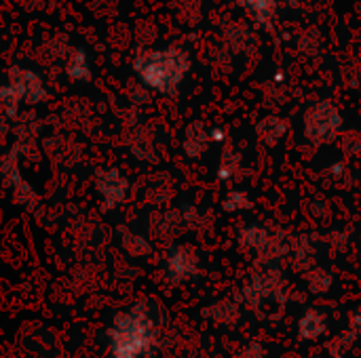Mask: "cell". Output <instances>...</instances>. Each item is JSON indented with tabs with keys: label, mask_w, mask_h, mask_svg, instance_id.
I'll use <instances>...</instances> for the list:
<instances>
[{
	"label": "cell",
	"mask_w": 361,
	"mask_h": 358,
	"mask_svg": "<svg viewBox=\"0 0 361 358\" xmlns=\"http://www.w3.org/2000/svg\"><path fill=\"white\" fill-rule=\"evenodd\" d=\"M133 70L137 78L152 91L163 95H171L178 91L180 82L190 70V57L186 51L178 46H169L163 51H150L135 59Z\"/></svg>",
	"instance_id": "cell-2"
},
{
	"label": "cell",
	"mask_w": 361,
	"mask_h": 358,
	"mask_svg": "<svg viewBox=\"0 0 361 358\" xmlns=\"http://www.w3.org/2000/svg\"><path fill=\"white\" fill-rule=\"evenodd\" d=\"M330 171H332V175H343V171H347V167H345V162H336L330 167Z\"/></svg>",
	"instance_id": "cell-21"
},
{
	"label": "cell",
	"mask_w": 361,
	"mask_h": 358,
	"mask_svg": "<svg viewBox=\"0 0 361 358\" xmlns=\"http://www.w3.org/2000/svg\"><path fill=\"white\" fill-rule=\"evenodd\" d=\"M237 358H267V348L260 344V342H247L241 350Z\"/></svg>",
	"instance_id": "cell-18"
},
{
	"label": "cell",
	"mask_w": 361,
	"mask_h": 358,
	"mask_svg": "<svg viewBox=\"0 0 361 358\" xmlns=\"http://www.w3.org/2000/svg\"><path fill=\"white\" fill-rule=\"evenodd\" d=\"M199 266H201V257H199L197 249L190 245L176 247L167 257V272L176 283H182V281L197 276Z\"/></svg>",
	"instance_id": "cell-5"
},
{
	"label": "cell",
	"mask_w": 361,
	"mask_h": 358,
	"mask_svg": "<svg viewBox=\"0 0 361 358\" xmlns=\"http://www.w3.org/2000/svg\"><path fill=\"white\" fill-rule=\"evenodd\" d=\"M328 333V317L322 310H307L298 321V338L302 342H315Z\"/></svg>",
	"instance_id": "cell-6"
},
{
	"label": "cell",
	"mask_w": 361,
	"mask_h": 358,
	"mask_svg": "<svg viewBox=\"0 0 361 358\" xmlns=\"http://www.w3.org/2000/svg\"><path fill=\"white\" fill-rule=\"evenodd\" d=\"M241 6L247 8V13L262 25H271V19L277 8V0H237Z\"/></svg>",
	"instance_id": "cell-11"
},
{
	"label": "cell",
	"mask_w": 361,
	"mask_h": 358,
	"mask_svg": "<svg viewBox=\"0 0 361 358\" xmlns=\"http://www.w3.org/2000/svg\"><path fill=\"white\" fill-rule=\"evenodd\" d=\"M241 169V158L237 152H224L222 158H220V165H218V177L222 181H228L233 179Z\"/></svg>",
	"instance_id": "cell-14"
},
{
	"label": "cell",
	"mask_w": 361,
	"mask_h": 358,
	"mask_svg": "<svg viewBox=\"0 0 361 358\" xmlns=\"http://www.w3.org/2000/svg\"><path fill=\"white\" fill-rule=\"evenodd\" d=\"M212 143V137H209V131L201 124V122H195L186 129V137H184V150L188 156L192 158H199L201 154H205V150L209 148Z\"/></svg>",
	"instance_id": "cell-10"
},
{
	"label": "cell",
	"mask_w": 361,
	"mask_h": 358,
	"mask_svg": "<svg viewBox=\"0 0 361 358\" xmlns=\"http://www.w3.org/2000/svg\"><path fill=\"white\" fill-rule=\"evenodd\" d=\"M256 135L267 146H277L288 135V122L279 116H267L256 124Z\"/></svg>",
	"instance_id": "cell-7"
},
{
	"label": "cell",
	"mask_w": 361,
	"mask_h": 358,
	"mask_svg": "<svg viewBox=\"0 0 361 358\" xmlns=\"http://www.w3.org/2000/svg\"><path fill=\"white\" fill-rule=\"evenodd\" d=\"M222 209H224L226 213H241V211H247V209H252V198H250V194L243 192V190H231V192L224 196V200H222Z\"/></svg>",
	"instance_id": "cell-13"
},
{
	"label": "cell",
	"mask_w": 361,
	"mask_h": 358,
	"mask_svg": "<svg viewBox=\"0 0 361 358\" xmlns=\"http://www.w3.org/2000/svg\"><path fill=\"white\" fill-rule=\"evenodd\" d=\"M305 283H307V289L313 293V295H322V293H328L334 285V279L328 270L324 268H309L305 272Z\"/></svg>",
	"instance_id": "cell-12"
},
{
	"label": "cell",
	"mask_w": 361,
	"mask_h": 358,
	"mask_svg": "<svg viewBox=\"0 0 361 358\" xmlns=\"http://www.w3.org/2000/svg\"><path fill=\"white\" fill-rule=\"evenodd\" d=\"M286 298V281L279 270L264 268L250 276V281L241 289V300L250 310H260L267 302H283Z\"/></svg>",
	"instance_id": "cell-4"
},
{
	"label": "cell",
	"mask_w": 361,
	"mask_h": 358,
	"mask_svg": "<svg viewBox=\"0 0 361 358\" xmlns=\"http://www.w3.org/2000/svg\"><path fill=\"white\" fill-rule=\"evenodd\" d=\"M349 327H351V333H353L355 338H361V308L360 310H355V312L351 314Z\"/></svg>",
	"instance_id": "cell-19"
},
{
	"label": "cell",
	"mask_w": 361,
	"mask_h": 358,
	"mask_svg": "<svg viewBox=\"0 0 361 358\" xmlns=\"http://www.w3.org/2000/svg\"><path fill=\"white\" fill-rule=\"evenodd\" d=\"M343 152L345 154H351V156H360L361 154V133H347L343 137Z\"/></svg>",
	"instance_id": "cell-17"
},
{
	"label": "cell",
	"mask_w": 361,
	"mask_h": 358,
	"mask_svg": "<svg viewBox=\"0 0 361 358\" xmlns=\"http://www.w3.org/2000/svg\"><path fill=\"white\" fill-rule=\"evenodd\" d=\"M157 340V327L146 306H135L116 317L110 331V358L146 357Z\"/></svg>",
	"instance_id": "cell-1"
},
{
	"label": "cell",
	"mask_w": 361,
	"mask_h": 358,
	"mask_svg": "<svg viewBox=\"0 0 361 358\" xmlns=\"http://www.w3.org/2000/svg\"><path fill=\"white\" fill-rule=\"evenodd\" d=\"M353 342H355V335L349 331V333H343V335H338L334 342H332V354L336 358L345 357L347 352H349V348L353 346Z\"/></svg>",
	"instance_id": "cell-16"
},
{
	"label": "cell",
	"mask_w": 361,
	"mask_h": 358,
	"mask_svg": "<svg viewBox=\"0 0 361 358\" xmlns=\"http://www.w3.org/2000/svg\"><path fill=\"white\" fill-rule=\"evenodd\" d=\"M205 314L216 323V325H222V327H233L239 317H241V308L237 302L233 300H218L216 304H212Z\"/></svg>",
	"instance_id": "cell-9"
},
{
	"label": "cell",
	"mask_w": 361,
	"mask_h": 358,
	"mask_svg": "<svg viewBox=\"0 0 361 358\" xmlns=\"http://www.w3.org/2000/svg\"><path fill=\"white\" fill-rule=\"evenodd\" d=\"M68 74L74 80H87L89 78V61H87V53L85 51H76L74 57L68 63Z\"/></svg>",
	"instance_id": "cell-15"
},
{
	"label": "cell",
	"mask_w": 361,
	"mask_h": 358,
	"mask_svg": "<svg viewBox=\"0 0 361 358\" xmlns=\"http://www.w3.org/2000/svg\"><path fill=\"white\" fill-rule=\"evenodd\" d=\"M341 129H343V114L328 99L315 101L313 106L307 108V112L302 116L305 137H307V141H311L315 146L332 143L338 137Z\"/></svg>",
	"instance_id": "cell-3"
},
{
	"label": "cell",
	"mask_w": 361,
	"mask_h": 358,
	"mask_svg": "<svg viewBox=\"0 0 361 358\" xmlns=\"http://www.w3.org/2000/svg\"><path fill=\"white\" fill-rule=\"evenodd\" d=\"M271 238H273V232L267 230L264 226H256V224L245 226V228L239 232V243H241L245 249L258 253V257L264 253V249L269 247Z\"/></svg>",
	"instance_id": "cell-8"
},
{
	"label": "cell",
	"mask_w": 361,
	"mask_h": 358,
	"mask_svg": "<svg viewBox=\"0 0 361 358\" xmlns=\"http://www.w3.org/2000/svg\"><path fill=\"white\" fill-rule=\"evenodd\" d=\"M209 137L216 143H224L226 141V131L222 127H214V129H209Z\"/></svg>",
	"instance_id": "cell-20"
}]
</instances>
